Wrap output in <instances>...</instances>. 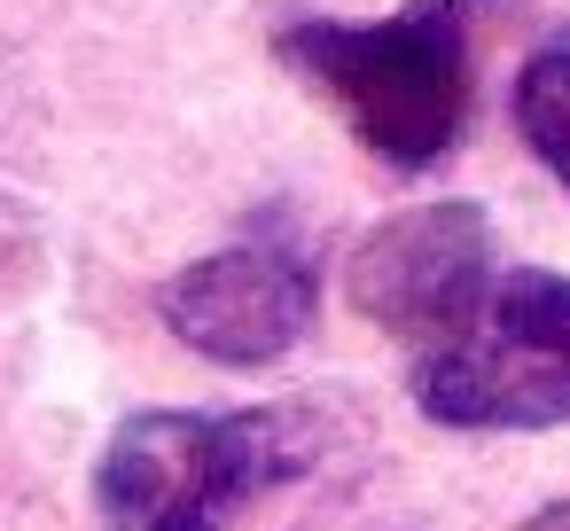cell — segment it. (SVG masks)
<instances>
[{
  "label": "cell",
  "mask_w": 570,
  "mask_h": 531,
  "mask_svg": "<svg viewBox=\"0 0 570 531\" xmlns=\"http://www.w3.org/2000/svg\"><path fill=\"white\" fill-rule=\"evenodd\" d=\"M523 531H570V492H562V500H547V508H539Z\"/></svg>",
  "instance_id": "obj_7"
},
{
  "label": "cell",
  "mask_w": 570,
  "mask_h": 531,
  "mask_svg": "<svg viewBox=\"0 0 570 531\" xmlns=\"http://www.w3.org/2000/svg\"><path fill=\"white\" fill-rule=\"evenodd\" d=\"M321 313V274L289 243H227L157 289V321L212 367H274L305 344Z\"/></svg>",
  "instance_id": "obj_4"
},
{
  "label": "cell",
  "mask_w": 570,
  "mask_h": 531,
  "mask_svg": "<svg viewBox=\"0 0 570 531\" xmlns=\"http://www.w3.org/2000/svg\"><path fill=\"white\" fill-rule=\"evenodd\" d=\"M469 9L476 0H406L375 24L305 17V24H282L274 48L352 126L367 157H383L391 173H422L469 126V95H476Z\"/></svg>",
  "instance_id": "obj_1"
},
{
  "label": "cell",
  "mask_w": 570,
  "mask_h": 531,
  "mask_svg": "<svg viewBox=\"0 0 570 531\" xmlns=\"http://www.w3.org/2000/svg\"><path fill=\"white\" fill-rule=\"evenodd\" d=\"M321 414L305 406H141L95 461L110 531H235L266 492L321 469Z\"/></svg>",
  "instance_id": "obj_2"
},
{
  "label": "cell",
  "mask_w": 570,
  "mask_h": 531,
  "mask_svg": "<svg viewBox=\"0 0 570 531\" xmlns=\"http://www.w3.org/2000/svg\"><path fill=\"white\" fill-rule=\"evenodd\" d=\"M492 266H500V243L476 204H422L383 219L352 250V305L414 352Z\"/></svg>",
  "instance_id": "obj_5"
},
{
  "label": "cell",
  "mask_w": 570,
  "mask_h": 531,
  "mask_svg": "<svg viewBox=\"0 0 570 531\" xmlns=\"http://www.w3.org/2000/svg\"><path fill=\"white\" fill-rule=\"evenodd\" d=\"M515 134L570 188V32H554V40H539L523 56V71H515Z\"/></svg>",
  "instance_id": "obj_6"
},
{
  "label": "cell",
  "mask_w": 570,
  "mask_h": 531,
  "mask_svg": "<svg viewBox=\"0 0 570 531\" xmlns=\"http://www.w3.org/2000/svg\"><path fill=\"white\" fill-rule=\"evenodd\" d=\"M406 383L438 430H562L570 422V274L500 258L406 352Z\"/></svg>",
  "instance_id": "obj_3"
}]
</instances>
